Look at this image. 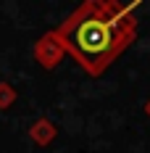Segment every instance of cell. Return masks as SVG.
I'll use <instances>...</instances> for the list:
<instances>
[{
    "label": "cell",
    "mask_w": 150,
    "mask_h": 153,
    "mask_svg": "<svg viewBox=\"0 0 150 153\" xmlns=\"http://www.w3.org/2000/svg\"><path fill=\"white\" fill-rule=\"evenodd\" d=\"M55 137H58V124L53 122V119L40 116L37 122H32V127H29V140L34 143V145L47 148V145H50Z\"/></svg>",
    "instance_id": "3"
},
{
    "label": "cell",
    "mask_w": 150,
    "mask_h": 153,
    "mask_svg": "<svg viewBox=\"0 0 150 153\" xmlns=\"http://www.w3.org/2000/svg\"><path fill=\"white\" fill-rule=\"evenodd\" d=\"M55 34L87 74L100 76L137 40V16L119 0H84L55 27Z\"/></svg>",
    "instance_id": "1"
},
{
    "label": "cell",
    "mask_w": 150,
    "mask_h": 153,
    "mask_svg": "<svg viewBox=\"0 0 150 153\" xmlns=\"http://www.w3.org/2000/svg\"><path fill=\"white\" fill-rule=\"evenodd\" d=\"M145 116H148V119H150V98H148V100H145Z\"/></svg>",
    "instance_id": "5"
},
{
    "label": "cell",
    "mask_w": 150,
    "mask_h": 153,
    "mask_svg": "<svg viewBox=\"0 0 150 153\" xmlns=\"http://www.w3.org/2000/svg\"><path fill=\"white\" fill-rule=\"evenodd\" d=\"M16 98H18V92L13 90V85H8V82H0V111L11 108V106L16 103Z\"/></svg>",
    "instance_id": "4"
},
{
    "label": "cell",
    "mask_w": 150,
    "mask_h": 153,
    "mask_svg": "<svg viewBox=\"0 0 150 153\" xmlns=\"http://www.w3.org/2000/svg\"><path fill=\"white\" fill-rule=\"evenodd\" d=\"M32 53H34V61L40 63L42 69H47V71H53V69L66 58V48L61 42V37L55 34V29L45 32V34L34 42V50H32Z\"/></svg>",
    "instance_id": "2"
}]
</instances>
